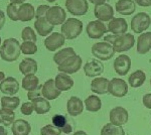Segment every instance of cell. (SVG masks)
<instances>
[{
	"instance_id": "cell-14",
	"label": "cell",
	"mask_w": 151,
	"mask_h": 135,
	"mask_svg": "<svg viewBox=\"0 0 151 135\" xmlns=\"http://www.w3.org/2000/svg\"><path fill=\"white\" fill-rule=\"evenodd\" d=\"M131 69V58L127 55H120L114 61V70L119 76H126Z\"/></svg>"
},
{
	"instance_id": "cell-19",
	"label": "cell",
	"mask_w": 151,
	"mask_h": 135,
	"mask_svg": "<svg viewBox=\"0 0 151 135\" xmlns=\"http://www.w3.org/2000/svg\"><path fill=\"white\" fill-rule=\"evenodd\" d=\"M67 110L68 113L73 117H77L82 114L84 111V103L79 97L73 96L68 100L67 103Z\"/></svg>"
},
{
	"instance_id": "cell-21",
	"label": "cell",
	"mask_w": 151,
	"mask_h": 135,
	"mask_svg": "<svg viewBox=\"0 0 151 135\" xmlns=\"http://www.w3.org/2000/svg\"><path fill=\"white\" fill-rule=\"evenodd\" d=\"M55 86L60 92H65V91H69L74 87V80L70 78L68 74L65 73H60L55 76Z\"/></svg>"
},
{
	"instance_id": "cell-45",
	"label": "cell",
	"mask_w": 151,
	"mask_h": 135,
	"mask_svg": "<svg viewBox=\"0 0 151 135\" xmlns=\"http://www.w3.org/2000/svg\"><path fill=\"white\" fill-rule=\"evenodd\" d=\"M136 4H138L141 7H149L151 6V2L150 0H134Z\"/></svg>"
},
{
	"instance_id": "cell-48",
	"label": "cell",
	"mask_w": 151,
	"mask_h": 135,
	"mask_svg": "<svg viewBox=\"0 0 151 135\" xmlns=\"http://www.w3.org/2000/svg\"><path fill=\"white\" fill-rule=\"evenodd\" d=\"M0 135H8L7 130L5 129L4 126H0Z\"/></svg>"
},
{
	"instance_id": "cell-12",
	"label": "cell",
	"mask_w": 151,
	"mask_h": 135,
	"mask_svg": "<svg viewBox=\"0 0 151 135\" xmlns=\"http://www.w3.org/2000/svg\"><path fill=\"white\" fill-rule=\"evenodd\" d=\"M94 14L96 18L100 21H110L114 17V9L110 4L103 3L96 5L94 8Z\"/></svg>"
},
{
	"instance_id": "cell-6",
	"label": "cell",
	"mask_w": 151,
	"mask_h": 135,
	"mask_svg": "<svg viewBox=\"0 0 151 135\" xmlns=\"http://www.w3.org/2000/svg\"><path fill=\"white\" fill-rule=\"evenodd\" d=\"M83 60L80 56L75 55L73 56L68 58L65 62H63L58 66V70L60 73H65L68 75H72V74L77 73L80 69L82 68Z\"/></svg>"
},
{
	"instance_id": "cell-28",
	"label": "cell",
	"mask_w": 151,
	"mask_h": 135,
	"mask_svg": "<svg viewBox=\"0 0 151 135\" xmlns=\"http://www.w3.org/2000/svg\"><path fill=\"white\" fill-rule=\"evenodd\" d=\"M31 102H32L33 105V109L37 114L43 115L50 111V104L48 100L45 99V97H37L33 99Z\"/></svg>"
},
{
	"instance_id": "cell-24",
	"label": "cell",
	"mask_w": 151,
	"mask_h": 135,
	"mask_svg": "<svg viewBox=\"0 0 151 135\" xmlns=\"http://www.w3.org/2000/svg\"><path fill=\"white\" fill-rule=\"evenodd\" d=\"M109 81L107 78L97 77L91 82V90L92 92L99 95H105L108 93Z\"/></svg>"
},
{
	"instance_id": "cell-23",
	"label": "cell",
	"mask_w": 151,
	"mask_h": 135,
	"mask_svg": "<svg viewBox=\"0 0 151 135\" xmlns=\"http://www.w3.org/2000/svg\"><path fill=\"white\" fill-rule=\"evenodd\" d=\"M115 9L122 15H131L136 10V3L134 0H118L116 2Z\"/></svg>"
},
{
	"instance_id": "cell-16",
	"label": "cell",
	"mask_w": 151,
	"mask_h": 135,
	"mask_svg": "<svg viewBox=\"0 0 151 135\" xmlns=\"http://www.w3.org/2000/svg\"><path fill=\"white\" fill-rule=\"evenodd\" d=\"M19 91V83L13 77H7L0 83V92L6 96H14Z\"/></svg>"
},
{
	"instance_id": "cell-41",
	"label": "cell",
	"mask_w": 151,
	"mask_h": 135,
	"mask_svg": "<svg viewBox=\"0 0 151 135\" xmlns=\"http://www.w3.org/2000/svg\"><path fill=\"white\" fill-rule=\"evenodd\" d=\"M33 111H35V109H33L32 102H25V103H23L20 107V112L22 113L23 115H26V116L31 115Z\"/></svg>"
},
{
	"instance_id": "cell-15",
	"label": "cell",
	"mask_w": 151,
	"mask_h": 135,
	"mask_svg": "<svg viewBox=\"0 0 151 135\" xmlns=\"http://www.w3.org/2000/svg\"><path fill=\"white\" fill-rule=\"evenodd\" d=\"M65 36L60 32H53L45 40V46L50 51H55L65 45Z\"/></svg>"
},
{
	"instance_id": "cell-36",
	"label": "cell",
	"mask_w": 151,
	"mask_h": 135,
	"mask_svg": "<svg viewBox=\"0 0 151 135\" xmlns=\"http://www.w3.org/2000/svg\"><path fill=\"white\" fill-rule=\"evenodd\" d=\"M101 135H125L122 126H117L112 123L105 124L101 129Z\"/></svg>"
},
{
	"instance_id": "cell-43",
	"label": "cell",
	"mask_w": 151,
	"mask_h": 135,
	"mask_svg": "<svg viewBox=\"0 0 151 135\" xmlns=\"http://www.w3.org/2000/svg\"><path fill=\"white\" fill-rule=\"evenodd\" d=\"M41 87H42V85H40V87H38L36 90L29 91V92L27 93V98H28V100L32 101V100H33V99H35V98L40 97V95H41Z\"/></svg>"
},
{
	"instance_id": "cell-46",
	"label": "cell",
	"mask_w": 151,
	"mask_h": 135,
	"mask_svg": "<svg viewBox=\"0 0 151 135\" xmlns=\"http://www.w3.org/2000/svg\"><path fill=\"white\" fill-rule=\"evenodd\" d=\"M5 13H4V11H2L1 9H0V30L2 29V27L4 26V24H5Z\"/></svg>"
},
{
	"instance_id": "cell-50",
	"label": "cell",
	"mask_w": 151,
	"mask_h": 135,
	"mask_svg": "<svg viewBox=\"0 0 151 135\" xmlns=\"http://www.w3.org/2000/svg\"><path fill=\"white\" fill-rule=\"evenodd\" d=\"M4 79H5V74L3 72H0V83H1Z\"/></svg>"
},
{
	"instance_id": "cell-18",
	"label": "cell",
	"mask_w": 151,
	"mask_h": 135,
	"mask_svg": "<svg viewBox=\"0 0 151 135\" xmlns=\"http://www.w3.org/2000/svg\"><path fill=\"white\" fill-rule=\"evenodd\" d=\"M60 93L62 92L57 88L55 80H52V79H50V80H47V82H45V84L41 87V95L47 100L57 99L58 96L60 95Z\"/></svg>"
},
{
	"instance_id": "cell-51",
	"label": "cell",
	"mask_w": 151,
	"mask_h": 135,
	"mask_svg": "<svg viewBox=\"0 0 151 135\" xmlns=\"http://www.w3.org/2000/svg\"><path fill=\"white\" fill-rule=\"evenodd\" d=\"M26 0H10V2H17V3H23Z\"/></svg>"
},
{
	"instance_id": "cell-32",
	"label": "cell",
	"mask_w": 151,
	"mask_h": 135,
	"mask_svg": "<svg viewBox=\"0 0 151 135\" xmlns=\"http://www.w3.org/2000/svg\"><path fill=\"white\" fill-rule=\"evenodd\" d=\"M86 109L90 112H98L102 107L101 99L96 95H91L85 100Z\"/></svg>"
},
{
	"instance_id": "cell-42",
	"label": "cell",
	"mask_w": 151,
	"mask_h": 135,
	"mask_svg": "<svg viewBox=\"0 0 151 135\" xmlns=\"http://www.w3.org/2000/svg\"><path fill=\"white\" fill-rule=\"evenodd\" d=\"M50 9V6L48 5H40L37 7L35 11V17L36 19L37 18H40V17H45L47 16V13Z\"/></svg>"
},
{
	"instance_id": "cell-29",
	"label": "cell",
	"mask_w": 151,
	"mask_h": 135,
	"mask_svg": "<svg viewBox=\"0 0 151 135\" xmlns=\"http://www.w3.org/2000/svg\"><path fill=\"white\" fill-rule=\"evenodd\" d=\"M146 81V75L143 71L137 70L131 74L128 78V84L132 88H139L141 87Z\"/></svg>"
},
{
	"instance_id": "cell-10",
	"label": "cell",
	"mask_w": 151,
	"mask_h": 135,
	"mask_svg": "<svg viewBox=\"0 0 151 135\" xmlns=\"http://www.w3.org/2000/svg\"><path fill=\"white\" fill-rule=\"evenodd\" d=\"M108 31V28L105 25L103 21L100 20H93L90 21L87 25L86 32L87 35L92 40H98L101 38L105 33Z\"/></svg>"
},
{
	"instance_id": "cell-47",
	"label": "cell",
	"mask_w": 151,
	"mask_h": 135,
	"mask_svg": "<svg viewBox=\"0 0 151 135\" xmlns=\"http://www.w3.org/2000/svg\"><path fill=\"white\" fill-rule=\"evenodd\" d=\"M90 3H93L95 6L96 5H100V4L106 3V0H89Z\"/></svg>"
},
{
	"instance_id": "cell-1",
	"label": "cell",
	"mask_w": 151,
	"mask_h": 135,
	"mask_svg": "<svg viewBox=\"0 0 151 135\" xmlns=\"http://www.w3.org/2000/svg\"><path fill=\"white\" fill-rule=\"evenodd\" d=\"M104 40L106 43H111L115 53L127 51L131 50L135 45V38L132 33H124L120 34V35L110 34V35L105 36Z\"/></svg>"
},
{
	"instance_id": "cell-31",
	"label": "cell",
	"mask_w": 151,
	"mask_h": 135,
	"mask_svg": "<svg viewBox=\"0 0 151 135\" xmlns=\"http://www.w3.org/2000/svg\"><path fill=\"white\" fill-rule=\"evenodd\" d=\"M40 87V80L35 75H27L24 76L22 79V89L25 91H33Z\"/></svg>"
},
{
	"instance_id": "cell-17",
	"label": "cell",
	"mask_w": 151,
	"mask_h": 135,
	"mask_svg": "<svg viewBox=\"0 0 151 135\" xmlns=\"http://www.w3.org/2000/svg\"><path fill=\"white\" fill-rule=\"evenodd\" d=\"M84 72L87 77L97 78L104 73V65L101 61L93 60L91 62H88L84 66Z\"/></svg>"
},
{
	"instance_id": "cell-52",
	"label": "cell",
	"mask_w": 151,
	"mask_h": 135,
	"mask_svg": "<svg viewBox=\"0 0 151 135\" xmlns=\"http://www.w3.org/2000/svg\"><path fill=\"white\" fill-rule=\"evenodd\" d=\"M47 2H50V3H52V2H55V1H57V0H47Z\"/></svg>"
},
{
	"instance_id": "cell-55",
	"label": "cell",
	"mask_w": 151,
	"mask_h": 135,
	"mask_svg": "<svg viewBox=\"0 0 151 135\" xmlns=\"http://www.w3.org/2000/svg\"><path fill=\"white\" fill-rule=\"evenodd\" d=\"M150 2H151V0H150Z\"/></svg>"
},
{
	"instance_id": "cell-39",
	"label": "cell",
	"mask_w": 151,
	"mask_h": 135,
	"mask_svg": "<svg viewBox=\"0 0 151 135\" xmlns=\"http://www.w3.org/2000/svg\"><path fill=\"white\" fill-rule=\"evenodd\" d=\"M21 38L24 41H32L35 43L37 38H36V34L32 28L30 26H26L22 29V32H21Z\"/></svg>"
},
{
	"instance_id": "cell-30",
	"label": "cell",
	"mask_w": 151,
	"mask_h": 135,
	"mask_svg": "<svg viewBox=\"0 0 151 135\" xmlns=\"http://www.w3.org/2000/svg\"><path fill=\"white\" fill-rule=\"evenodd\" d=\"M52 124L55 126H57L58 128L60 129V131L64 132V133H70L73 131V127L72 125L68 123L67 118L64 116V115H60L57 114L52 117Z\"/></svg>"
},
{
	"instance_id": "cell-34",
	"label": "cell",
	"mask_w": 151,
	"mask_h": 135,
	"mask_svg": "<svg viewBox=\"0 0 151 135\" xmlns=\"http://www.w3.org/2000/svg\"><path fill=\"white\" fill-rule=\"evenodd\" d=\"M75 55H76V51L74 48H63V50H60V51H58V53H55V56H53V61H55V63L57 64L58 66H60V64L63 62H65L68 58L73 56Z\"/></svg>"
},
{
	"instance_id": "cell-3",
	"label": "cell",
	"mask_w": 151,
	"mask_h": 135,
	"mask_svg": "<svg viewBox=\"0 0 151 135\" xmlns=\"http://www.w3.org/2000/svg\"><path fill=\"white\" fill-rule=\"evenodd\" d=\"M62 34L65 40H75L83 31V22L77 18H69L62 24Z\"/></svg>"
},
{
	"instance_id": "cell-49",
	"label": "cell",
	"mask_w": 151,
	"mask_h": 135,
	"mask_svg": "<svg viewBox=\"0 0 151 135\" xmlns=\"http://www.w3.org/2000/svg\"><path fill=\"white\" fill-rule=\"evenodd\" d=\"M73 135H88L86 132L85 131H82V130H80V131H77V132H75Z\"/></svg>"
},
{
	"instance_id": "cell-26",
	"label": "cell",
	"mask_w": 151,
	"mask_h": 135,
	"mask_svg": "<svg viewBox=\"0 0 151 135\" xmlns=\"http://www.w3.org/2000/svg\"><path fill=\"white\" fill-rule=\"evenodd\" d=\"M35 27L38 35L40 36H47L50 33H52L53 30V25L48 22L47 17H40V18L36 19L35 22Z\"/></svg>"
},
{
	"instance_id": "cell-7",
	"label": "cell",
	"mask_w": 151,
	"mask_h": 135,
	"mask_svg": "<svg viewBox=\"0 0 151 135\" xmlns=\"http://www.w3.org/2000/svg\"><path fill=\"white\" fill-rule=\"evenodd\" d=\"M108 93L114 97L122 98L127 95L128 93V85L123 79L120 78H113L109 82Z\"/></svg>"
},
{
	"instance_id": "cell-38",
	"label": "cell",
	"mask_w": 151,
	"mask_h": 135,
	"mask_svg": "<svg viewBox=\"0 0 151 135\" xmlns=\"http://www.w3.org/2000/svg\"><path fill=\"white\" fill-rule=\"evenodd\" d=\"M20 51L23 55H35L37 51V45L32 41H23L20 45Z\"/></svg>"
},
{
	"instance_id": "cell-22",
	"label": "cell",
	"mask_w": 151,
	"mask_h": 135,
	"mask_svg": "<svg viewBox=\"0 0 151 135\" xmlns=\"http://www.w3.org/2000/svg\"><path fill=\"white\" fill-rule=\"evenodd\" d=\"M18 20L26 22V21H30L35 17V7L31 5L30 3H21L18 8Z\"/></svg>"
},
{
	"instance_id": "cell-11",
	"label": "cell",
	"mask_w": 151,
	"mask_h": 135,
	"mask_svg": "<svg viewBox=\"0 0 151 135\" xmlns=\"http://www.w3.org/2000/svg\"><path fill=\"white\" fill-rule=\"evenodd\" d=\"M129 115L125 108L118 106L115 107L110 111V123L117 125V126H122L128 122Z\"/></svg>"
},
{
	"instance_id": "cell-27",
	"label": "cell",
	"mask_w": 151,
	"mask_h": 135,
	"mask_svg": "<svg viewBox=\"0 0 151 135\" xmlns=\"http://www.w3.org/2000/svg\"><path fill=\"white\" fill-rule=\"evenodd\" d=\"M19 71L24 76L35 75L37 72V63L35 60L30 58H25L19 64Z\"/></svg>"
},
{
	"instance_id": "cell-44",
	"label": "cell",
	"mask_w": 151,
	"mask_h": 135,
	"mask_svg": "<svg viewBox=\"0 0 151 135\" xmlns=\"http://www.w3.org/2000/svg\"><path fill=\"white\" fill-rule=\"evenodd\" d=\"M143 105L147 108V109H151V93L149 94H145L142 98Z\"/></svg>"
},
{
	"instance_id": "cell-35",
	"label": "cell",
	"mask_w": 151,
	"mask_h": 135,
	"mask_svg": "<svg viewBox=\"0 0 151 135\" xmlns=\"http://www.w3.org/2000/svg\"><path fill=\"white\" fill-rule=\"evenodd\" d=\"M15 114L12 110L8 109H0V124H2L3 126H10L12 125L15 120H14Z\"/></svg>"
},
{
	"instance_id": "cell-9",
	"label": "cell",
	"mask_w": 151,
	"mask_h": 135,
	"mask_svg": "<svg viewBox=\"0 0 151 135\" xmlns=\"http://www.w3.org/2000/svg\"><path fill=\"white\" fill-rule=\"evenodd\" d=\"M45 17L52 25H60L67 20V13L63 7L55 5L50 7Z\"/></svg>"
},
{
	"instance_id": "cell-25",
	"label": "cell",
	"mask_w": 151,
	"mask_h": 135,
	"mask_svg": "<svg viewBox=\"0 0 151 135\" xmlns=\"http://www.w3.org/2000/svg\"><path fill=\"white\" fill-rule=\"evenodd\" d=\"M11 131L13 135H28L31 132V126L26 120L17 119L12 123Z\"/></svg>"
},
{
	"instance_id": "cell-2",
	"label": "cell",
	"mask_w": 151,
	"mask_h": 135,
	"mask_svg": "<svg viewBox=\"0 0 151 135\" xmlns=\"http://www.w3.org/2000/svg\"><path fill=\"white\" fill-rule=\"evenodd\" d=\"M20 53V43L16 38H7L0 46V56L5 62H15Z\"/></svg>"
},
{
	"instance_id": "cell-8",
	"label": "cell",
	"mask_w": 151,
	"mask_h": 135,
	"mask_svg": "<svg viewBox=\"0 0 151 135\" xmlns=\"http://www.w3.org/2000/svg\"><path fill=\"white\" fill-rule=\"evenodd\" d=\"M67 10L76 16H83L89 10V3L87 0H65Z\"/></svg>"
},
{
	"instance_id": "cell-37",
	"label": "cell",
	"mask_w": 151,
	"mask_h": 135,
	"mask_svg": "<svg viewBox=\"0 0 151 135\" xmlns=\"http://www.w3.org/2000/svg\"><path fill=\"white\" fill-rule=\"evenodd\" d=\"M20 4L21 3H17V2H10V3L7 5V8H6L7 16H8L12 21L18 20L17 12H18V8Z\"/></svg>"
},
{
	"instance_id": "cell-4",
	"label": "cell",
	"mask_w": 151,
	"mask_h": 135,
	"mask_svg": "<svg viewBox=\"0 0 151 135\" xmlns=\"http://www.w3.org/2000/svg\"><path fill=\"white\" fill-rule=\"evenodd\" d=\"M92 55L100 61H109L114 56L115 51L111 43L103 41V43H97L92 45L91 48Z\"/></svg>"
},
{
	"instance_id": "cell-5",
	"label": "cell",
	"mask_w": 151,
	"mask_h": 135,
	"mask_svg": "<svg viewBox=\"0 0 151 135\" xmlns=\"http://www.w3.org/2000/svg\"><path fill=\"white\" fill-rule=\"evenodd\" d=\"M130 25L133 32L141 34L143 33V31L147 30L151 25V17L146 12H139L131 19Z\"/></svg>"
},
{
	"instance_id": "cell-40",
	"label": "cell",
	"mask_w": 151,
	"mask_h": 135,
	"mask_svg": "<svg viewBox=\"0 0 151 135\" xmlns=\"http://www.w3.org/2000/svg\"><path fill=\"white\" fill-rule=\"evenodd\" d=\"M60 129L52 124L45 125L40 129V135H60Z\"/></svg>"
},
{
	"instance_id": "cell-54",
	"label": "cell",
	"mask_w": 151,
	"mask_h": 135,
	"mask_svg": "<svg viewBox=\"0 0 151 135\" xmlns=\"http://www.w3.org/2000/svg\"><path fill=\"white\" fill-rule=\"evenodd\" d=\"M150 85H151V80H150Z\"/></svg>"
},
{
	"instance_id": "cell-53",
	"label": "cell",
	"mask_w": 151,
	"mask_h": 135,
	"mask_svg": "<svg viewBox=\"0 0 151 135\" xmlns=\"http://www.w3.org/2000/svg\"><path fill=\"white\" fill-rule=\"evenodd\" d=\"M0 45H1V36H0Z\"/></svg>"
},
{
	"instance_id": "cell-20",
	"label": "cell",
	"mask_w": 151,
	"mask_h": 135,
	"mask_svg": "<svg viewBox=\"0 0 151 135\" xmlns=\"http://www.w3.org/2000/svg\"><path fill=\"white\" fill-rule=\"evenodd\" d=\"M136 50L139 55H146L151 50V31L143 32L138 36Z\"/></svg>"
},
{
	"instance_id": "cell-13",
	"label": "cell",
	"mask_w": 151,
	"mask_h": 135,
	"mask_svg": "<svg viewBox=\"0 0 151 135\" xmlns=\"http://www.w3.org/2000/svg\"><path fill=\"white\" fill-rule=\"evenodd\" d=\"M108 31L112 34H116V35H120V34H124L127 32L128 29V23L126 21V19L124 18H116L113 17L108 23Z\"/></svg>"
},
{
	"instance_id": "cell-33",
	"label": "cell",
	"mask_w": 151,
	"mask_h": 135,
	"mask_svg": "<svg viewBox=\"0 0 151 135\" xmlns=\"http://www.w3.org/2000/svg\"><path fill=\"white\" fill-rule=\"evenodd\" d=\"M0 100H1V107L3 109L12 110V111L15 110L20 104V99L14 96H3Z\"/></svg>"
}]
</instances>
